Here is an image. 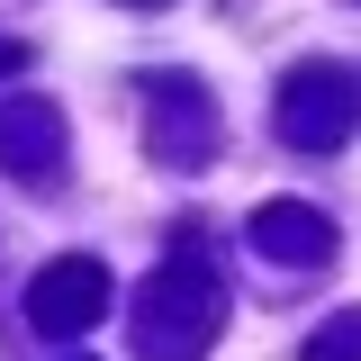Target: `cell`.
Returning a JSON list of instances; mask_svg holds the SVG:
<instances>
[{"label": "cell", "instance_id": "obj_1", "mask_svg": "<svg viewBox=\"0 0 361 361\" xmlns=\"http://www.w3.org/2000/svg\"><path fill=\"white\" fill-rule=\"evenodd\" d=\"M217 325H226V280L199 253H172L135 289V353L145 361H199L217 343Z\"/></svg>", "mask_w": 361, "mask_h": 361}, {"label": "cell", "instance_id": "obj_2", "mask_svg": "<svg viewBox=\"0 0 361 361\" xmlns=\"http://www.w3.org/2000/svg\"><path fill=\"white\" fill-rule=\"evenodd\" d=\"M353 127H361V73L353 63H298L280 82V135L298 154H334V145H353Z\"/></svg>", "mask_w": 361, "mask_h": 361}, {"label": "cell", "instance_id": "obj_3", "mask_svg": "<svg viewBox=\"0 0 361 361\" xmlns=\"http://www.w3.org/2000/svg\"><path fill=\"white\" fill-rule=\"evenodd\" d=\"M145 145L163 163H199L217 145V109H208V90L190 82V73H154L145 82Z\"/></svg>", "mask_w": 361, "mask_h": 361}, {"label": "cell", "instance_id": "obj_4", "mask_svg": "<svg viewBox=\"0 0 361 361\" xmlns=\"http://www.w3.org/2000/svg\"><path fill=\"white\" fill-rule=\"evenodd\" d=\"M99 307H109V271L90 262V253H73V262H45V271H37V289H27V325H37V334H54V343L90 334V325H99Z\"/></svg>", "mask_w": 361, "mask_h": 361}, {"label": "cell", "instance_id": "obj_5", "mask_svg": "<svg viewBox=\"0 0 361 361\" xmlns=\"http://www.w3.org/2000/svg\"><path fill=\"white\" fill-rule=\"evenodd\" d=\"M244 235H253V253H271L280 271H325L334 262V217L307 208V199H262Z\"/></svg>", "mask_w": 361, "mask_h": 361}, {"label": "cell", "instance_id": "obj_6", "mask_svg": "<svg viewBox=\"0 0 361 361\" xmlns=\"http://www.w3.org/2000/svg\"><path fill=\"white\" fill-rule=\"evenodd\" d=\"M54 154H63V109H54V99H9V109H0V172L45 180Z\"/></svg>", "mask_w": 361, "mask_h": 361}, {"label": "cell", "instance_id": "obj_7", "mask_svg": "<svg viewBox=\"0 0 361 361\" xmlns=\"http://www.w3.org/2000/svg\"><path fill=\"white\" fill-rule=\"evenodd\" d=\"M298 361H361V307H343V316H325L307 343H298Z\"/></svg>", "mask_w": 361, "mask_h": 361}, {"label": "cell", "instance_id": "obj_8", "mask_svg": "<svg viewBox=\"0 0 361 361\" xmlns=\"http://www.w3.org/2000/svg\"><path fill=\"white\" fill-rule=\"evenodd\" d=\"M18 63H27V45H0V73H18Z\"/></svg>", "mask_w": 361, "mask_h": 361}, {"label": "cell", "instance_id": "obj_9", "mask_svg": "<svg viewBox=\"0 0 361 361\" xmlns=\"http://www.w3.org/2000/svg\"><path fill=\"white\" fill-rule=\"evenodd\" d=\"M127 9H163V0H127Z\"/></svg>", "mask_w": 361, "mask_h": 361}]
</instances>
